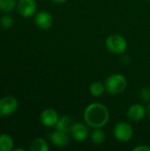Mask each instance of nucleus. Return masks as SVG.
Listing matches in <instances>:
<instances>
[{"label":"nucleus","instance_id":"9","mask_svg":"<svg viewBox=\"0 0 150 151\" xmlns=\"http://www.w3.org/2000/svg\"><path fill=\"white\" fill-rule=\"evenodd\" d=\"M34 23L38 27L42 29H49L52 26L53 19H52V16L49 12L45 11H42V12H39L35 15Z\"/></svg>","mask_w":150,"mask_h":151},{"label":"nucleus","instance_id":"18","mask_svg":"<svg viewBox=\"0 0 150 151\" xmlns=\"http://www.w3.org/2000/svg\"><path fill=\"white\" fill-rule=\"evenodd\" d=\"M139 97L140 100L143 103L150 104V88L144 87L142 88L139 92Z\"/></svg>","mask_w":150,"mask_h":151},{"label":"nucleus","instance_id":"16","mask_svg":"<svg viewBox=\"0 0 150 151\" xmlns=\"http://www.w3.org/2000/svg\"><path fill=\"white\" fill-rule=\"evenodd\" d=\"M13 141L8 134L0 135V151H10L12 149Z\"/></svg>","mask_w":150,"mask_h":151},{"label":"nucleus","instance_id":"1","mask_svg":"<svg viewBox=\"0 0 150 151\" xmlns=\"http://www.w3.org/2000/svg\"><path fill=\"white\" fill-rule=\"evenodd\" d=\"M83 118L87 125L93 128L104 127L110 119V112L108 108L99 103H95L88 105L84 111Z\"/></svg>","mask_w":150,"mask_h":151},{"label":"nucleus","instance_id":"12","mask_svg":"<svg viewBox=\"0 0 150 151\" xmlns=\"http://www.w3.org/2000/svg\"><path fill=\"white\" fill-rule=\"evenodd\" d=\"M74 120L73 119L69 116V115H64L61 118L58 119L57 124H56V129L57 130H60L65 133H71L72 126L74 125Z\"/></svg>","mask_w":150,"mask_h":151},{"label":"nucleus","instance_id":"7","mask_svg":"<svg viewBox=\"0 0 150 151\" xmlns=\"http://www.w3.org/2000/svg\"><path fill=\"white\" fill-rule=\"evenodd\" d=\"M58 119L59 116L57 112L54 109L50 108L45 109L40 116L41 122L42 123V125L46 127H55Z\"/></svg>","mask_w":150,"mask_h":151},{"label":"nucleus","instance_id":"13","mask_svg":"<svg viewBox=\"0 0 150 151\" xmlns=\"http://www.w3.org/2000/svg\"><path fill=\"white\" fill-rule=\"evenodd\" d=\"M105 139H106L105 133L103 132V130L101 129V127L94 128V130L90 134V140L95 144L97 145L103 144L105 142Z\"/></svg>","mask_w":150,"mask_h":151},{"label":"nucleus","instance_id":"19","mask_svg":"<svg viewBox=\"0 0 150 151\" xmlns=\"http://www.w3.org/2000/svg\"><path fill=\"white\" fill-rule=\"evenodd\" d=\"M12 24H13V19L10 15L3 16L0 19V25L3 28H9L12 26Z\"/></svg>","mask_w":150,"mask_h":151},{"label":"nucleus","instance_id":"24","mask_svg":"<svg viewBox=\"0 0 150 151\" xmlns=\"http://www.w3.org/2000/svg\"><path fill=\"white\" fill-rule=\"evenodd\" d=\"M148 1H149V2H150V0H148Z\"/></svg>","mask_w":150,"mask_h":151},{"label":"nucleus","instance_id":"8","mask_svg":"<svg viewBox=\"0 0 150 151\" xmlns=\"http://www.w3.org/2000/svg\"><path fill=\"white\" fill-rule=\"evenodd\" d=\"M50 139L55 146L59 148L65 147L70 142V137L68 135V133L60 130H56L52 132L50 135Z\"/></svg>","mask_w":150,"mask_h":151},{"label":"nucleus","instance_id":"5","mask_svg":"<svg viewBox=\"0 0 150 151\" xmlns=\"http://www.w3.org/2000/svg\"><path fill=\"white\" fill-rule=\"evenodd\" d=\"M18 101L12 96H5L0 99V117L13 113L18 109Z\"/></svg>","mask_w":150,"mask_h":151},{"label":"nucleus","instance_id":"17","mask_svg":"<svg viewBox=\"0 0 150 151\" xmlns=\"http://www.w3.org/2000/svg\"><path fill=\"white\" fill-rule=\"evenodd\" d=\"M16 4V0H0V10L3 12L11 11Z\"/></svg>","mask_w":150,"mask_h":151},{"label":"nucleus","instance_id":"22","mask_svg":"<svg viewBox=\"0 0 150 151\" xmlns=\"http://www.w3.org/2000/svg\"><path fill=\"white\" fill-rule=\"evenodd\" d=\"M148 111H149V117H150V104H149V107H148Z\"/></svg>","mask_w":150,"mask_h":151},{"label":"nucleus","instance_id":"10","mask_svg":"<svg viewBox=\"0 0 150 151\" xmlns=\"http://www.w3.org/2000/svg\"><path fill=\"white\" fill-rule=\"evenodd\" d=\"M146 116V109L140 104H133L127 111V117L132 121H141Z\"/></svg>","mask_w":150,"mask_h":151},{"label":"nucleus","instance_id":"15","mask_svg":"<svg viewBox=\"0 0 150 151\" xmlns=\"http://www.w3.org/2000/svg\"><path fill=\"white\" fill-rule=\"evenodd\" d=\"M106 90L105 88V85L100 81H95V82H93L90 87H89V92L90 94L93 96H95V97H98V96H101L104 91Z\"/></svg>","mask_w":150,"mask_h":151},{"label":"nucleus","instance_id":"4","mask_svg":"<svg viewBox=\"0 0 150 151\" xmlns=\"http://www.w3.org/2000/svg\"><path fill=\"white\" fill-rule=\"evenodd\" d=\"M113 134L118 141L121 142H126L132 139L133 135V130L130 124L123 121L118 123L115 126L113 129Z\"/></svg>","mask_w":150,"mask_h":151},{"label":"nucleus","instance_id":"14","mask_svg":"<svg viewBox=\"0 0 150 151\" xmlns=\"http://www.w3.org/2000/svg\"><path fill=\"white\" fill-rule=\"evenodd\" d=\"M29 150L31 151H48L49 150V146L45 140L42 138H37L34 140L30 146H29Z\"/></svg>","mask_w":150,"mask_h":151},{"label":"nucleus","instance_id":"20","mask_svg":"<svg viewBox=\"0 0 150 151\" xmlns=\"http://www.w3.org/2000/svg\"><path fill=\"white\" fill-rule=\"evenodd\" d=\"M133 151H150V147L147 145H139L133 149Z\"/></svg>","mask_w":150,"mask_h":151},{"label":"nucleus","instance_id":"2","mask_svg":"<svg viewBox=\"0 0 150 151\" xmlns=\"http://www.w3.org/2000/svg\"><path fill=\"white\" fill-rule=\"evenodd\" d=\"M104 85L108 93L111 95H118L126 89L127 81L121 73H113L105 80Z\"/></svg>","mask_w":150,"mask_h":151},{"label":"nucleus","instance_id":"3","mask_svg":"<svg viewBox=\"0 0 150 151\" xmlns=\"http://www.w3.org/2000/svg\"><path fill=\"white\" fill-rule=\"evenodd\" d=\"M105 46L107 50L113 54H122L127 48L126 38L120 35H111L106 38Z\"/></svg>","mask_w":150,"mask_h":151},{"label":"nucleus","instance_id":"21","mask_svg":"<svg viewBox=\"0 0 150 151\" xmlns=\"http://www.w3.org/2000/svg\"><path fill=\"white\" fill-rule=\"evenodd\" d=\"M51 1H53V2L56 3V4H63V3H65L66 0H51Z\"/></svg>","mask_w":150,"mask_h":151},{"label":"nucleus","instance_id":"23","mask_svg":"<svg viewBox=\"0 0 150 151\" xmlns=\"http://www.w3.org/2000/svg\"><path fill=\"white\" fill-rule=\"evenodd\" d=\"M24 150H22V149H15L14 151H23Z\"/></svg>","mask_w":150,"mask_h":151},{"label":"nucleus","instance_id":"11","mask_svg":"<svg viewBox=\"0 0 150 151\" xmlns=\"http://www.w3.org/2000/svg\"><path fill=\"white\" fill-rule=\"evenodd\" d=\"M72 138L77 142H83L88 137V129L83 123H74L71 131Z\"/></svg>","mask_w":150,"mask_h":151},{"label":"nucleus","instance_id":"6","mask_svg":"<svg viewBox=\"0 0 150 151\" xmlns=\"http://www.w3.org/2000/svg\"><path fill=\"white\" fill-rule=\"evenodd\" d=\"M36 2L34 0H19L18 4V12L25 18L31 17L36 11Z\"/></svg>","mask_w":150,"mask_h":151}]
</instances>
